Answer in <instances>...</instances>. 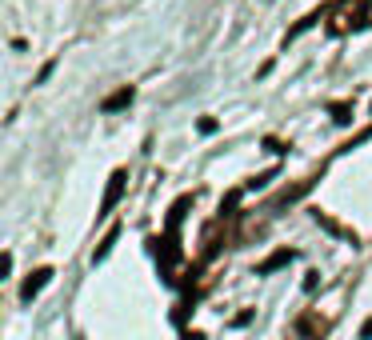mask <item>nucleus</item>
<instances>
[{"mask_svg": "<svg viewBox=\"0 0 372 340\" xmlns=\"http://www.w3.org/2000/svg\"><path fill=\"white\" fill-rule=\"evenodd\" d=\"M48 280H52V269H36V272H28V280L21 284V300H32V296H40V288H45Z\"/></svg>", "mask_w": 372, "mask_h": 340, "instance_id": "2", "label": "nucleus"}, {"mask_svg": "<svg viewBox=\"0 0 372 340\" xmlns=\"http://www.w3.org/2000/svg\"><path fill=\"white\" fill-rule=\"evenodd\" d=\"M328 113H332L336 124H352V100H332V104H328Z\"/></svg>", "mask_w": 372, "mask_h": 340, "instance_id": "5", "label": "nucleus"}, {"mask_svg": "<svg viewBox=\"0 0 372 340\" xmlns=\"http://www.w3.org/2000/svg\"><path fill=\"white\" fill-rule=\"evenodd\" d=\"M117 228H108V236H104V240H100V245H96V252H93V264H100V260H104V256H108V252H113V245H117Z\"/></svg>", "mask_w": 372, "mask_h": 340, "instance_id": "6", "label": "nucleus"}, {"mask_svg": "<svg viewBox=\"0 0 372 340\" xmlns=\"http://www.w3.org/2000/svg\"><path fill=\"white\" fill-rule=\"evenodd\" d=\"M316 284H321V272H308V276H304V288H308V293H312V288H316Z\"/></svg>", "mask_w": 372, "mask_h": 340, "instance_id": "11", "label": "nucleus"}, {"mask_svg": "<svg viewBox=\"0 0 372 340\" xmlns=\"http://www.w3.org/2000/svg\"><path fill=\"white\" fill-rule=\"evenodd\" d=\"M185 340H205V337H200V332H185Z\"/></svg>", "mask_w": 372, "mask_h": 340, "instance_id": "14", "label": "nucleus"}, {"mask_svg": "<svg viewBox=\"0 0 372 340\" xmlns=\"http://www.w3.org/2000/svg\"><path fill=\"white\" fill-rule=\"evenodd\" d=\"M236 201H240V192H229V196H224V204H220V216H233Z\"/></svg>", "mask_w": 372, "mask_h": 340, "instance_id": "10", "label": "nucleus"}, {"mask_svg": "<svg viewBox=\"0 0 372 340\" xmlns=\"http://www.w3.org/2000/svg\"><path fill=\"white\" fill-rule=\"evenodd\" d=\"M196 128H200V133H205V136H212V133H216V128H220V124H216L212 116H200V120H196Z\"/></svg>", "mask_w": 372, "mask_h": 340, "instance_id": "9", "label": "nucleus"}, {"mask_svg": "<svg viewBox=\"0 0 372 340\" xmlns=\"http://www.w3.org/2000/svg\"><path fill=\"white\" fill-rule=\"evenodd\" d=\"M132 96H137V89H132V84H124V89H117L113 96H104V100H100V113H120V109H128V104H132Z\"/></svg>", "mask_w": 372, "mask_h": 340, "instance_id": "3", "label": "nucleus"}, {"mask_svg": "<svg viewBox=\"0 0 372 340\" xmlns=\"http://www.w3.org/2000/svg\"><path fill=\"white\" fill-rule=\"evenodd\" d=\"M292 260H297V252H292V249H280V252H272V256H264V260L256 264V272H260V276H268V272L284 269V264H292Z\"/></svg>", "mask_w": 372, "mask_h": 340, "instance_id": "4", "label": "nucleus"}, {"mask_svg": "<svg viewBox=\"0 0 372 340\" xmlns=\"http://www.w3.org/2000/svg\"><path fill=\"white\" fill-rule=\"evenodd\" d=\"M360 340H372V317L364 320V324H360Z\"/></svg>", "mask_w": 372, "mask_h": 340, "instance_id": "13", "label": "nucleus"}, {"mask_svg": "<svg viewBox=\"0 0 372 340\" xmlns=\"http://www.w3.org/2000/svg\"><path fill=\"white\" fill-rule=\"evenodd\" d=\"M297 328H301V332H316V337H321V332H325V320H316V317H301V320H297Z\"/></svg>", "mask_w": 372, "mask_h": 340, "instance_id": "8", "label": "nucleus"}, {"mask_svg": "<svg viewBox=\"0 0 372 340\" xmlns=\"http://www.w3.org/2000/svg\"><path fill=\"white\" fill-rule=\"evenodd\" d=\"M124 184H128V172H124V168H117V172L108 177V188H104V201H100V212H96V216H108V212L117 208L120 196H124Z\"/></svg>", "mask_w": 372, "mask_h": 340, "instance_id": "1", "label": "nucleus"}, {"mask_svg": "<svg viewBox=\"0 0 372 340\" xmlns=\"http://www.w3.org/2000/svg\"><path fill=\"white\" fill-rule=\"evenodd\" d=\"M52 68H56V60H48V65H45V68H40V76H36V84H45L48 76H52Z\"/></svg>", "mask_w": 372, "mask_h": 340, "instance_id": "12", "label": "nucleus"}, {"mask_svg": "<svg viewBox=\"0 0 372 340\" xmlns=\"http://www.w3.org/2000/svg\"><path fill=\"white\" fill-rule=\"evenodd\" d=\"M308 188H312V181H301L297 188H284V192L277 196V204H292V201H301V196L308 192Z\"/></svg>", "mask_w": 372, "mask_h": 340, "instance_id": "7", "label": "nucleus"}]
</instances>
